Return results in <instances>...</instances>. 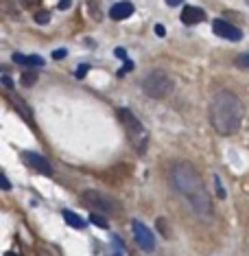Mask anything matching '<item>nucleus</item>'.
Listing matches in <instances>:
<instances>
[{
	"instance_id": "obj_1",
	"label": "nucleus",
	"mask_w": 249,
	"mask_h": 256,
	"mask_svg": "<svg viewBox=\"0 0 249 256\" xmlns=\"http://www.w3.org/2000/svg\"><path fill=\"white\" fill-rule=\"evenodd\" d=\"M171 184H173V188L190 204V208H193L199 217L206 219L212 214L210 193H208L204 180H201V176L197 173V168L193 164H188V162H177V164L171 168Z\"/></svg>"
},
{
	"instance_id": "obj_21",
	"label": "nucleus",
	"mask_w": 249,
	"mask_h": 256,
	"mask_svg": "<svg viewBox=\"0 0 249 256\" xmlns=\"http://www.w3.org/2000/svg\"><path fill=\"white\" fill-rule=\"evenodd\" d=\"M39 2H42V0H20V4H22V7H26V9H33V7H37Z\"/></svg>"
},
{
	"instance_id": "obj_22",
	"label": "nucleus",
	"mask_w": 249,
	"mask_h": 256,
	"mask_svg": "<svg viewBox=\"0 0 249 256\" xmlns=\"http://www.w3.org/2000/svg\"><path fill=\"white\" fill-rule=\"evenodd\" d=\"M214 184H217V195L223 200V197H225V190H223V186H221V180H219V176H214Z\"/></svg>"
},
{
	"instance_id": "obj_17",
	"label": "nucleus",
	"mask_w": 249,
	"mask_h": 256,
	"mask_svg": "<svg viewBox=\"0 0 249 256\" xmlns=\"http://www.w3.org/2000/svg\"><path fill=\"white\" fill-rule=\"evenodd\" d=\"M20 81H22V86H26V88H31V86L37 81V74L33 72V70H24V72H22V77H20Z\"/></svg>"
},
{
	"instance_id": "obj_10",
	"label": "nucleus",
	"mask_w": 249,
	"mask_h": 256,
	"mask_svg": "<svg viewBox=\"0 0 249 256\" xmlns=\"http://www.w3.org/2000/svg\"><path fill=\"white\" fill-rule=\"evenodd\" d=\"M204 20H206V11L201 7H184V11H182L184 24L193 26V24H199V22H204Z\"/></svg>"
},
{
	"instance_id": "obj_25",
	"label": "nucleus",
	"mask_w": 249,
	"mask_h": 256,
	"mask_svg": "<svg viewBox=\"0 0 249 256\" xmlns=\"http://www.w3.org/2000/svg\"><path fill=\"white\" fill-rule=\"evenodd\" d=\"M2 86H4V88H13V81H11V77H9V74H2Z\"/></svg>"
},
{
	"instance_id": "obj_9",
	"label": "nucleus",
	"mask_w": 249,
	"mask_h": 256,
	"mask_svg": "<svg viewBox=\"0 0 249 256\" xmlns=\"http://www.w3.org/2000/svg\"><path fill=\"white\" fill-rule=\"evenodd\" d=\"M134 11L136 7L129 2V0H123V2H116L112 9H109V18L112 20H127V18H131L134 16Z\"/></svg>"
},
{
	"instance_id": "obj_16",
	"label": "nucleus",
	"mask_w": 249,
	"mask_h": 256,
	"mask_svg": "<svg viewBox=\"0 0 249 256\" xmlns=\"http://www.w3.org/2000/svg\"><path fill=\"white\" fill-rule=\"evenodd\" d=\"M90 221L96 226V228H103V230H107V228H109L107 219L103 217V214H98V212H92V214H90Z\"/></svg>"
},
{
	"instance_id": "obj_26",
	"label": "nucleus",
	"mask_w": 249,
	"mask_h": 256,
	"mask_svg": "<svg viewBox=\"0 0 249 256\" xmlns=\"http://www.w3.org/2000/svg\"><path fill=\"white\" fill-rule=\"evenodd\" d=\"M63 57H66V50L63 48H59V50H55L53 53V60H63Z\"/></svg>"
},
{
	"instance_id": "obj_11",
	"label": "nucleus",
	"mask_w": 249,
	"mask_h": 256,
	"mask_svg": "<svg viewBox=\"0 0 249 256\" xmlns=\"http://www.w3.org/2000/svg\"><path fill=\"white\" fill-rule=\"evenodd\" d=\"M11 60H13L15 64H22V66H31V68H39L44 66V60L39 55H22V53H13L11 55Z\"/></svg>"
},
{
	"instance_id": "obj_2",
	"label": "nucleus",
	"mask_w": 249,
	"mask_h": 256,
	"mask_svg": "<svg viewBox=\"0 0 249 256\" xmlns=\"http://www.w3.org/2000/svg\"><path fill=\"white\" fill-rule=\"evenodd\" d=\"M208 118L214 132L219 136H234L241 130V123L245 118V108L243 101L234 92L221 90L210 98V108H208Z\"/></svg>"
},
{
	"instance_id": "obj_4",
	"label": "nucleus",
	"mask_w": 249,
	"mask_h": 256,
	"mask_svg": "<svg viewBox=\"0 0 249 256\" xmlns=\"http://www.w3.org/2000/svg\"><path fill=\"white\" fill-rule=\"evenodd\" d=\"M118 118L125 127V134H127V138H129V142L138 149V154H144V147H147V132H144V125L140 123V118H136L129 108H120Z\"/></svg>"
},
{
	"instance_id": "obj_3",
	"label": "nucleus",
	"mask_w": 249,
	"mask_h": 256,
	"mask_svg": "<svg viewBox=\"0 0 249 256\" xmlns=\"http://www.w3.org/2000/svg\"><path fill=\"white\" fill-rule=\"evenodd\" d=\"M142 90L151 98H166L175 90V81L166 70H151L142 79Z\"/></svg>"
},
{
	"instance_id": "obj_24",
	"label": "nucleus",
	"mask_w": 249,
	"mask_h": 256,
	"mask_svg": "<svg viewBox=\"0 0 249 256\" xmlns=\"http://www.w3.org/2000/svg\"><path fill=\"white\" fill-rule=\"evenodd\" d=\"M61 11H66V9H70L72 7V0H59V4H57Z\"/></svg>"
},
{
	"instance_id": "obj_20",
	"label": "nucleus",
	"mask_w": 249,
	"mask_h": 256,
	"mask_svg": "<svg viewBox=\"0 0 249 256\" xmlns=\"http://www.w3.org/2000/svg\"><path fill=\"white\" fill-rule=\"evenodd\" d=\"M88 70H90V64H81V66L77 68V72H74V77H77V79H83Z\"/></svg>"
},
{
	"instance_id": "obj_28",
	"label": "nucleus",
	"mask_w": 249,
	"mask_h": 256,
	"mask_svg": "<svg viewBox=\"0 0 249 256\" xmlns=\"http://www.w3.org/2000/svg\"><path fill=\"white\" fill-rule=\"evenodd\" d=\"M2 188H4V190H9V188H11V182H9V178L4 176V173H2Z\"/></svg>"
},
{
	"instance_id": "obj_29",
	"label": "nucleus",
	"mask_w": 249,
	"mask_h": 256,
	"mask_svg": "<svg viewBox=\"0 0 249 256\" xmlns=\"http://www.w3.org/2000/svg\"><path fill=\"white\" fill-rule=\"evenodd\" d=\"M114 55H116V57H123V60H125V57H127V50H125V48H116Z\"/></svg>"
},
{
	"instance_id": "obj_6",
	"label": "nucleus",
	"mask_w": 249,
	"mask_h": 256,
	"mask_svg": "<svg viewBox=\"0 0 249 256\" xmlns=\"http://www.w3.org/2000/svg\"><path fill=\"white\" fill-rule=\"evenodd\" d=\"M131 230H134V236H136L138 248H140L142 252H153V250H155V236H153V232L149 230L147 226L142 224V221H138V219L131 221Z\"/></svg>"
},
{
	"instance_id": "obj_23",
	"label": "nucleus",
	"mask_w": 249,
	"mask_h": 256,
	"mask_svg": "<svg viewBox=\"0 0 249 256\" xmlns=\"http://www.w3.org/2000/svg\"><path fill=\"white\" fill-rule=\"evenodd\" d=\"M153 31H155V36H158V38H164V36H166L164 24H155V26H153Z\"/></svg>"
},
{
	"instance_id": "obj_8",
	"label": "nucleus",
	"mask_w": 249,
	"mask_h": 256,
	"mask_svg": "<svg viewBox=\"0 0 249 256\" xmlns=\"http://www.w3.org/2000/svg\"><path fill=\"white\" fill-rule=\"evenodd\" d=\"M22 160H24V164H26V166H31L33 171L42 173V176H46V178L53 176V168H50L48 160L42 158V156L35 154V151H24V154H22Z\"/></svg>"
},
{
	"instance_id": "obj_27",
	"label": "nucleus",
	"mask_w": 249,
	"mask_h": 256,
	"mask_svg": "<svg viewBox=\"0 0 249 256\" xmlns=\"http://www.w3.org/2000/svg\"><path fill=\"white\" fill-rule=\"evenodd\" d=\"M37 256H55V254L50 252V250H46V248H39L37 250Z\"/></svg>"
},
{
	"instance_id": "obj_18",
	"label": "nucleus",
	"mask_w": 249,
	"mask_h": 256,
	"mask_svg": "<svg viewBox=\"0 0 249 256\" xmlns=\"http://www.w3.org/2000/svg\"><path fill=\"white\" fill-rule=\"evenodd\" d=\"M33 20H35L37 24H48V20H50V11H37V14L33 16Z\"/></svg>"
},
{
	"instance_id": "obj_30",
	"label": "nucleus",
	"mask_w": 249,
	"mask_h": 256,
	"mask_svg": "<svg viewBox=\"0 0 249 256\" xmlns=\"http://www.w3.org/2000/svg\"><path fill=\"white\" fill-rule=\"evenodd\" d=\"M184 0H166V4H171V7H177V4H182Z\"/></svg>"
},
{
	"instance_id": "obj_7",
	"label": "nucleus",
	"mask_w": 249,
	"mask_h": 256,
	"mask_svg": "<svg viewBox=\"0 0 249 256\" xmlns=\"http://www.w3.org/2000/svg\"><path fill=\"white\" fill-rule=\"evenodd\" d=\"M212 28L219 38H225V40H230V42H241L243 40V31L228 20H221V18L212 20Z\"/></svg>"
},
{
	"instance_id": "obj_15",
	"label": "nucleus",
	"mask_w": 249,
	"mask_h": 256,
	"mask_svg": "<svg viewBox=\"0 0 249 256\" xmlns=\"http://www.w3.org/2000/svg\"><path fill=\"white\" fill-rule=\"evenodd\" d=\"M123 252H125V248L120 246V241H118V236H114L112 238V248H107V256H123Z\"/></svg>"
},
{
	"instance_id": "obj_31",
	"label": "nucleus",
	"mask_w": 249,
	"mask_h": 256,
	"mask_svg": "<svg viewBox=\"0 0 249 256\" xmlns=\"http://www.w3.org/2000/svg\"><path fill=\"white\" fill-rule=\"evenodd\" d=\"M4 256H15V254H11V252H7V254H4Z\"/></svg>"
},
{
	"instance_id": "obj_14",
	"label": "nucleus",
	"mask_w": 249,
	"mask_h": 256,
	"mask_svg": "<svg viewBox=\"0 0 249 256\" xmlns=\"http://www.w3.org/2000/svg\"><path fill=\"white\" fill-rule=\"evenodd\" d=\"M85 9H88V14L92 16V20H96V22H101V20H103L101 7H98L96 0H88V2H85Z\"/></svg>"
},
{
	"instance_id": "obj_13",
	"label": "nucleus",
	"mask_w": 249,
	"mask_h": 256,
	"mask_svg": "<svg viewBox=\"0 0 249 256\" xmlns=\"http://www.w3.org/2000/svg\"><path fill=\"white\" fill-rule=\"evenodd\" d=\"M9 98H11V103H13V108H15V110H18V112L22 114V118L31 123V110H28V108L24 106V101H22L20 96H9Z\"/></svg>"
},
{
	"instance_id": "obj_5",
	"label": "nucleus",
	"mask_w": 249,
	"mask_h": 256,
	"mask_svg": "<svg viewBox=\"0 0 249 256\" xmlns=\"http://www.w3.org/2000/svg\"><path fill=\"white\" fill-rule=\"evenodd\" d=\"M81 200L85 202V206H92L98 212H105V214L118 212V204H116V200H112V197L105 195V193H101V190H85V193L81 195Z\"/></svg>"
},
{
	"instance_id": "obj_12",
	"label": "nucleus",
	"mask_w": 249,
	"mask_h": 256,
	"mask_svg": "<svg viewBox=\"0 0 249 256\" xmlns=\"http://www.w3.org/2000/svg\"><path fill=\"white\" fill-rule=\"evenodd\" d=\"M61 214H63V219H66L68 226H72V228H77V230H83V228H85V221L81 219L79 214H74V212H70V210H63Z\"/></svg>"
},
{
	"instance_id": "obj_19",
	"label": "nucleus",
	"mask_w": 249,
	"mask_h": 256,
	"mask_svg": "<svg viewBox=\"0 0 249 256\" xmlns=\"http://www.w3.org/2000/svg\"><path fill=\"white\" fill-rule=\"evenodd\" d=\"M236 66H239V68H249V50L236 57Z\"/></svg>"
}]
</instances>
